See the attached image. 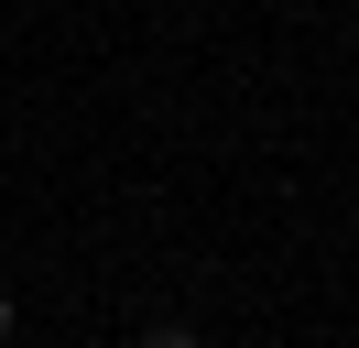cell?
I'll return each instance as SVG.
<instances>
[{
	"instance_id": "cell-1",
	"label": "cell",
	"mask_w": 359,
	"mask_h": 348,
	"mask_svg": "<svg viewBox=\"0 0 359 348\" xmlns=\"http://www.w3.org/2000/svg\"><path fill=\"white\" fill-rule=\"evenodd\" d=\"M142 348H196V337H185V326H153V337H142Z\"/></svg>"
},
{
	"instance_id": "cell-2",
	"label": "cell",
	"mask_w": 359,
	"mask_h": 348,
	"mask_svg": "<svg viewBox=\"0 0 359 348\" xmlns=\"http://www.w3.org/2000/svg\"><path fill=\"white\" fill-rule=\"evenodd\" d=\"M0 348H11V294H0Z\"/></svg>"
}]
</instances>
